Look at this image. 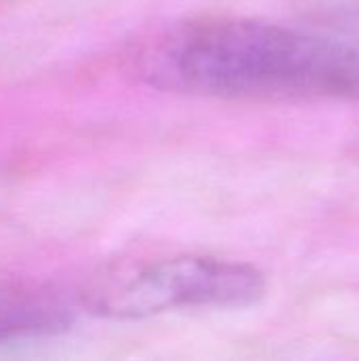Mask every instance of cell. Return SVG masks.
I'll use <instances>...</instances> for the list:
<instances>
[{"instance_id":"1","label":"cell","mask_w":359,"mask_h":361,"mask_svg":"<svg viewBox=\"0 0 359 361\" xmlns=\"http://www.w3.org/2000/svg\"><path fill=\"white\" fill-rule=\"evenodd\" d=\"M138 72L152 87L229 99H359V49L290 25L205 19L150 40Z\"/></svg>"},{"instance_id":"3","label":"cell","mask_w":359,"mask_h":361,"mask_svg":"<svg viewBox=\"0 0 359 361\" xmlns=\"http://www.w3.org/2000/svg\"><path fill=\"white\" fill-rule=\"evenodd\" d=\"M72 315L51 294L0 288V345L51 336L68 330Z\"/></svg>"},{"instance_id":"2","label":"cell","mask_w":359,"mask_h":361,"mask_svg":"<svg viewBox=\"0 0 359 361\" xmlns=\"http://www.w3.org/2000/svg\"><path fill=\"white\" fill-rule=\"evenodd\" d=\"M267 292L264 275L245 262L178 256L142 267L121 281L99 288L89 309L114 319H142L178 309H241Z\"/></svg>"}]
</instances>
